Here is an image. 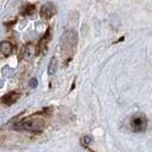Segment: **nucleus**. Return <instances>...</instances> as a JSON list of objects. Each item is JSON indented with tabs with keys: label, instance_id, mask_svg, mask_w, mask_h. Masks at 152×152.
<instances>
[{
	"label": "nucleus",
	"instance_id": "1",
	"mask_svg": "<svg viewBox=\"0 0 152 152\" xmlns=\"http://www.w3.org/2000/svg\"><path fill=\"white\" fill-rule=\"evenodd\" d=\"M13 128L20 132H34L38 133L44 128V121L38 118H30L14 124Z\"/></svg>",
	"mask_w": 152,
	"mask_h": 152
},
{
	"label": "nucleus",
	"instance_id": "2",
	"mask_svg": "<svg viewBox=\"0 0 152 152\" xmlns=\"http://www.w3.org/2000/svg\"><path fill=\"white\" fill-rule=\"evenodd\" d=\"M148 127V118L144 113H136L130 120V128L134 133H143Z\"/></svg>",
	"mask_w": 152,
	"mask_h": 152
},
{
	"label": "nucleus",
	"instance_id": "3",
	"mask_svg": "<svg viewBox=\"0 0 152 152\" xmlns=\"http://www.w3.org/2000/svg\"><path fill=\"white\" fill-rule=\"evenodd\" d=\"M78 36L75 30L65 31L61 38V46L63 49H72L77 45Z\"/></svg>",
	"mask_w": 152,
	"mask_h": 152
},
{
	"label": "nucleus",
	"instance_id": "4",
	"mask_svg": "<svg viewBox=\"0 0 152 152\" xmlns=\"http://www.w3.org/2000/svg\"><path fill=\"white\" fill-rule=\"evenodd\" d=\"M57 13V9H56V6L52 4V2H47L45 4L41 9H40V16L42 18H46V20H49L52 18L54 15H56Z\"/></svg>",
	"mask_w": 152,
	"mask_h": 152
},
{
	"label": "nucleus",
	"instance_id": "5",
	"mask_svg": "<svg viewBox=\"0 0 152 152\" xmlns=\"http://www.w3.org/2000/svg\"><path fill=\"white\" fill-rule=\"evenodd\" d=\"M49 41H50V29H48L46 31L45 36L42 37V39H40V41L38 44V48H37L38 54H46Z\"/></svg>",
	"mask_w": 152,
	"mask_h": 152
},
{
	"label": "nucleus",
	"instance_id": "6",
	"mask_svg": "<svg viewBox=\"0 0 152 152\" xmlns=\"http://www.w3.org/2000/svg\"><path fill=\"white\" fill-rule=\"evenodd\" d=\"M18 99H20V93H17V91H9V93H7L6 95H4V96L1 97V101H2V103H4L5 105L10 107V105H13L15 102H17Z\"/></svg>",
	"mask_w": 152,
	"mask_h": 152
},
{
	"label": "nucleus",
	"instance_id": "7",
	"mask_svg": "<svg viewBox=\"0 0 152 152\" xmlns=\"http://www.w3.org/2000/svg\"><path fill=\"white\" fill-rule=\"evenodd\" d=\"M13 49H14V46L12 45V42L9 41H1L0 42V53L5 56H9L10 54L13 53Z\"/></svg>",
	"mask_w": 152,
	"mask_h": 152
},
{
	"label": "nucleus",
	"instance_id": "8",
	"mask_svg": "<svg viewBox=\"0 0 152 152\" xmlns=\"http://www.w3.org/2000/svg\"><path fill=\"white\" fill-rule=\"evenodd\" d=\"M33 54H34L33 46L31 45V44H28V45H25L22 48L21 57H22V58H24V60H29V58H31V57L33 56Z\"/></svg>",
	"mask_w": 152,
	"mask_h": 152
},
{
	"label": "nucleus",
	"instance_id": "9",
	"mask_svg": "<svg viewBox=\"0 0 152 152\" xmlns=\"http://www.w3.org/2000/svg\"><path fill=\"white\" fill-rule=\"evenodd\" d=\"M56 71H57V58H56V57H53V58L50 60L49 65H48V75H49V76H55Z\"/></svg>",
	"mask_w": 152,
	"mask_h": 152
},
{
	"label": "nucleus",
	"instance_id": "10",
	"mask_svg": "<svg viewBox=\"0 0 152 152\" xmlns=\"http://www.w3.org/2000/svg\"><path fill=\"white\" fill-rule=\"evenodd\" d=\"M34 5H31V4H28V5H25L24 8H23V14L24 15H32L33 13H34Z\"/></svg>",
	"mask_w": 152,
	"mask_h": 152
},
{
	"label": "nucleus",
	"instance_id": "11",
	"mask_svg": "<svg viewBox=\"0 0 152 152\" xmlns=\"http://www.w3.org/2000/svg\"><path fill=\"white\" fill-rule=\"evenodd\" d=\"M80 142H81V145H83V146H85V148H88V145L93 142V137L86 135V136L81 137V141H80Z\"/></svg>",
	"mask_w": 152,
	"mask_h": 152
},
{
	"label": "nucleus",
	"instance_id": "12",
	"mask_svg": "<svg viewBox=\"0 0 152 152\" xmlns=\"http://www.w3.org/2000/svg\"><path fill=\"white\" fill-rule=\"evenodd\" d=\"M14 73V69L9 68V66H4L2 68V75L5 77H10Z\"/></svg>",
	"mask_w": 152,
	"mask_h": 152
},
{
	"label": "nucleus",
	"instance_id": "13",
	"mask_svg": "<svg viewBox=\"0 0 152 152\" xmlns=\"http://www.w3.org/2000/svg\"><path fill=\"white\" fill-rule=\"evenodd\" d=\"M29 87L30 88H37L38 87V80L36 79V78H33V79H31L30 80V83H29Z\"/></svg>",
	"mask_w": 152,
	"mask_h": 152
}]
</instances>
